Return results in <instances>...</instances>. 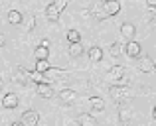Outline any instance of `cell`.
<instances>
[{
	"mask_svg": "<svg viewBox=\"0 0 156 126\" xmlns=\"http://www.w3.org/2000/svg\"><path fill=\"white\" fill-rule=\"evenodd\" d=\"M103 12L107 16H117L121 12V2L119 0H103Z\"/></svg>",
	"mask_w": 156,
	"mask_h": 126,
	"instance_id": "1",
	"label": "cell"
},
{
	"mask_svg": "<svg viewBox=\"0 0 156 126\" xmlns=\"http://www.w3.org/2000/svg\"><path fill=\"white\" fill-rule=\"evenodd\" d=\"M34 55H36V59H38V61H42V59H48V55H50V47L38 46V47H36V51H34Z\"/></svg>",
	"mask_w": 156,
	"mask_h": 126,
	"instance_id": "17",
	"label": "cell"
},
{
	"mask_svg": "<svg viewBox=\"0 0 156 126\" xmlns=\"http://www.w3.org/2000/svg\"><path fill=\"white\" fill-rule=\"evenodd\" d=\"M30 81H34L36 85H40V83H48L46 75H44V73H38V71H30Z\"/></svg>",
	"mask_w": 156,
	"mask_h": 126,
	"instance_id": "20",
	"label": "cell"
},
{
	"mask_svg": "<svg viewBox=\"0 0 156 126\" xmlns=\"http://www.w3.org/2000/svg\"><path fill=\"white\" fill-rule=\"evenodd\" d=\"M134 34H136V28H134V24H130V22H125L121 26V36L125 39H129V42H133L134 39Z\"/></svg>",
	"mask_w": 156,
	"mask_h": 126,
	"instance_id": "3",
	"label": "cell"
},
{
	"mask_svg": "<svg viewBox=\"0 0 156 126\" xmlns=\"http://www.w3.org/2000/svg\"><path fill=\"white\" fill-rule=\"evenodd\" d=\"M138 69H140L142 73H150V71H154V61L148 57V55H142V57L138 59Z\"/></svg>",
	"mask_w": 156,
	"mask_h": 126,
	"instance_id": "6",
	"label": "cell"
},
{
	"mask_svg": "<svg viewBox=\"0 0 156 126\" xmlns=\"http://www.w3.org/2000/svg\"><path fill=\"white\" fill-rule=\"evenodd\" d=\"M152 116H154V118H156V107H154V111H152Z\"/></svg>",
	"mask_w": 156,
	"mask_h": 126,
	"instance_id": "34",
	"label": "cell"
},
{
	"mask_svg": "<svg viewBox=\"0 0 156 126\" xmlns=\"http://www.w3.org/2000/svg\"><path fill=\"white\" fill-rule=\"evenodd\" d=\"M38 95L44 97V99H51V97H53V87H51V83H40V85H38Z\"/></svg>",
	"mask_w": 156,
	"mask_h": 126,
	"instance_id": "10",
	"label": "cell"
},
{
	"mask_svg": "<svg viewBox=\"0 0 156 126\" xmlns=\"http://www.w3.org/2000/svg\"><path fill=\"white\" fill-rule=\"evenodd\" d=\"M125 77V67L122 65H115L107 71V79H113V81H121Z\"/></svg>",
	"mask_w": 156,
	"mask_h": 126,
	"instance_id": "4",
	"label": "cell"
},
{
	"mask_svg": "<svg viewBox=\"0 0 156 126\" xmlns=\"http://www.w3.org/2000/svg\"><path fill=\"white\" fill-rule=\"evenodd\" d=\"M109 93H111V97H113L115 100H121V99H125V97L129 95V91H126L125 87H121V85H113V87L109 89Z\"/></svg>",
	"mask_w": 156,
	"mask_h": 126,
	"instance_id": "8",
	"label": "cell"
},
{
	"mask_svg": "<svg viewBox=\"0 0 156 126\" xmlns=\"http://www.w3.org/2000/svg\"><path fill=\"white\" fill-rule=\"evenodd\" d=\"M34 28H36V18H34V16H32V18L28 20V32H32V30H34Z\"/></svg>",
	"mask_w": 156,
	"mask_h": 126,
	"instance_id": "26",
	"label": "cell"
},
{
	"mask_svg": "<svg viewBox=\"0 0 156 126\" xmlns=\"http://www.w3.org/2000/svg\"><path fill=\"white\" fill-rule=\"evenodd\" d=\"M125 51H126V55H129V57H138V55H140V51H142V47H140V43L138 42H129L125 46Z\"/></svg>",
	"mask_w": 156,
	"mask_h": 126,
	"instance_id": "5",
	"label": "cell"
},
{
	"mask_svg": "<svg viewBox=\"0 0 156 126\" xmlns=\"http://www.w3.org/2000/svg\"><path fill=\"white\" fill-rule=\"evenodd\" d=\"M130 116H133L130 104H121V108H119V118H121V122H129Z\"/></svg>",
	"mask_w": 156,
	"mask_h": 126,
	"instance_id": "12",
	"label": "cell"
},
{
	"mask_svg": "<svg viewBox=\"0 0 156 126\" xmlns=\"http://www.w3.org/2000/svg\"><path fill=\"white\" fill-rule=\"evenodd\" d=\"M89 14H91L89 10H81V16H83V18H89Z\"/></svg>",
	"mask_w": 156,
	"mask_h": 126,
	"instance_id": "31",
	"label": "cell"
},
{
	"mask_svg": "<svg viewBox=\"0 0 156 126\" xmlns=\"http://www.w3.org/2000/svg\"><path fill=\"white\" fill-rule=\"evenodd\" d=\"M77 124L79 126H95L97 120L93 118L91 114H87V112H81V114L77 116Z\"/></svg>",
	"mask_w": 156,
	"mask_h": 126,
	"instance_id": "13",
	"label": "cell"
},
{
	"mask_svg": "<svg viewBox=\"0 0 156 126\" xmlns=\"http://www.w3.org/2000/svg\"><path fill=\"white\" fill-rule=\"evenodd\" d=\"M12 126H24L22 122H12Z\"/></svg>",
	"mask_w": 156,
	"mask_h": 126,
	"instance_id": "32",
	"label": "cell"
},
{
	"mask_svg": "<svg viewBox=\"0 0 156 126\" xmlns=\"http://www.w3.org/2000/svg\"><path fill=\"white\" fill-rule=\"evenodd\" d=\"M109 53L113 55V57H119V55L122 53V43H111V47H109Z\"/></svg>",
	"mask_w": 156,
	"mask_h": 126,
	"instance_id": "23",
	"label": "cell"
},
{
	"mask_svg": "<svg viewBox=\"0 0 156 126\" xmlns=\"http://www.w3.org/2000/svg\"><path fill=\"white\" fill-rule=\"evenodd\" d=\"M65 73H67V71H65V69H51V67H50V69H48L46 73H44V75H46L48 83H51L53 79H59V77H63Z\"/></svg>",
	"mask_w": 156,
	"mask_h": 126,
	"instance_id": "14",
	"label": "cell"
},
{
	"mask_svg": "<svg viewBox=\"0 0 156 126\" xmlns=\"http://www.w3.org/2000/svg\"><path fill=\"white\" fill-rule=\"evenodd\" d=\"M48 69H50V63H48V59H42V61L36 63V71H38V73H46Z\"/></svg>",
	"mask_w": 156,
	"mask_h": 126,
	"instance_id": "24",
	"label": "cell"
},
{
	"mask_svg": "<svg viewBox=\"0 0 156 126\" xmlns=\"http://www.w3.org/2000/svg\"><path fill=\"white\" fill-rule=\"evenodd\" d=\"M75 99H77V95H75V91H73V89H63V91H59V100H61V103L71 104Z\"/></svg>",
	"mask_w": 156,
	"mask_h": 126,
	"instance_id": "9",
	"label": "cell"
},
{
	"mask_svg": "<svg viewBox=\"0 0 156 126\" xmlns=\"http://www.w3.org/2000/svg\"><path fill=\"white\" fill-rule=\"evenodd\" d=\"M93 16H95V20H105V18H109V16H107L105 12H95Z\"/></svg>",
	"mask_w": 156,
	"mask_h": 126,
	"instance_id": "27",
	"label": "cell"
},
{
	"mask_svg": "<svg viewBox=\"0 0 156 126\" xmlns=\"http://www.w3.org/2000/svg\"><path fill=\"white\" fill-rule=\"evenodd\" d=\"M53 4H55V8L59 12H63V8L67 6V0H53Z\"/></svg>",
	"mask_w": 156,
	"mask_h": 126,
	"instance_id": "25",
	"label": "cell"
},
{
	"mask_svg": "<svg viewBox=\"0 0 156 126\" xmlns=\"http://www.w3.org/2000/svg\"><path fill=\"white\" fill-rule=\"evenodd\" d=\"M4 43H6V38H4V34H0V47H4Z\"/></svg>",
	"mask_w": 156,
	"mask_h": 126,
	"instance_id": "29",
	"label": "cell"
},
{
	"mask_svg": "<svg viewBox=\"0 0 156 126\" xmlns=\"http://www.w3.org/2000/svg\"><path fill=\"white\" fill-rule=\"evenodd\" d=\"M2 107H4V108H16V107H18V95H14V93H8V95H4Z\"/></svg>",
	"mask_w": 156,
	"mask_h": 126,
	"instance_id": "11",
	"label": "cell"
},
{
	"mask_svg": "<svg viewBox=\"0 0 156 126\" xmlns=\"http://www.w3.org/2000/svg\"><path fill=\"white\" fill-rule=\"evenodd\" d=\"M40 46H44V47H50V39H42V42H40Z\"/></svg>",
	"mask_w": 156,
	"mask_h": 126,
	"instance_id": "28",
	"label": "cell"
},
{
	"mask_svg": "<svg viewBox=\"0 0 156 126\" xmlns=\"http://www.w3.org/2000/svg\"><path fill=\"white\" fill-rule=\"evenodd\" d=\"M154 71H156V63H154Z\"/></svg>",
	"mask_w": 156,
	"mask_h": 126,
	"instance_id": "35",
	"label": "cell"
},
{
	"mask_svg": "<svg viewBox=\"0 0 156 126\" xmlns=\"http://www.w3.org/2000/svg\"><path fill=\"white\" fill-rule=\"evenodd\" d=\"M20 122H22L24 126H38L40 122V114L36 111H26L22 114V118H20Z\"/></svg>",
	"mask_w": 156,
	"mask_h": 126,
	"instance_id": "2",
	"label": "cell"
},
{
	"mask_svg": "<svg viewBox=\"0 0 156 126\" xmlns=\"http://www.w3.org/2000/svg\"><path fill=\"white\" fill-rule=\"evenodd\" d=\"M67 42L69 43H81V34L77 30H69L67 32Z\"/></svg>",
	"mask_w": 156,
	"mask_h": 126,
	"instance_id": "22",
	"label": "cell"
},
{
	"mask_svg": "<svg viewBox=\"0 0 156 126\" xmlns=\"http://www.w3.org/2000/svg\"><path fill=\"white\" fill-rule=\"evenodd\" d=\"M146 4H148L150 8H156V0H146Z\"/></svg>",
	"mask_w": 156,
	"mask_h": 126,
	"instance_id": "30",
	"label": "cell"
},
{
	"mask_svg": "<svg viewBox=\"0 0 156 126\" xmlns=\"http://www.w3.org/2000/svg\"><path fill=\"white\" fill-rule=\"evenodd\" d=\"M59 14H61V12L55 8V4H53V2L46 8V18L50 20V22H57V20H59Z\"/></svg>",
	"mask_w": 156,
	"mask_h": 126,
	"instance_id": "15",
	"label": "cell"
},
{
	"mask_svg": "<svg viewBox=\"0 0 156 126\" xmlns=\"http://www.w3.org/2000/svg\"><path fill=\"white\" fill-rule=\"evenodd\" d=\"M22 20H24V16L20 14L18 10H10V12H8V22H10V24L16 26V24H22Z\"/></svg>",
	"mask_w": 156,
	"mask_h": 126,
	"instance_id": "18",
	"label": "cell"
},
{
	"mask_svg": "<svg viewBox=\"0 0 156 126\" xmlns=\"http://www.w3.org/2000/svg\"><path fill=\"white\" fill-rule=\"evenodd\" d=\"M89 103H91V107L95 108L97 112H101L105 108V103H103V99H99V97H91V99H89Z\"/></svg>",
	"mask_w": 156,
	"mask_h": 126,
	"instance_id": "21",
	"label": "cell"
},
{
	"mask_svg": "<svg viewBox=\"0 0 156 126\" xmlns=\"http://www.w3.org/2000/svg\"><path fill=\"white\" fill-rule=\"evenodd\" d=\"M69 55H71V57L83 55V46H81V43H69Z\"/></svg>",
	"mask_w": 156,
	"mask_h": 126,
	"instance_id": "19",
	"label": "cell"
},
{
	"mask_svg": "<svg viewBox=\"0 0 156 126\" xmlns=\"http://www.w3.org/2000/svg\"><path fill=\"white\" fill-rule=\"evenodd\" d=\"M2 87H4V83H2V79H0V91H2Z\"/></svg>",
	"mask_w": 156,
	"mask_h": 126,
	"instance_id": "33",
	"label": "cell"
},
{
	"mask_svg": "<svg viewBox=\"0 0 156 126\" xmlns=\"http://www.w3.org/2000/svg\"><path fill=\"white\" fill-rule=\"evenodd\" d=\"M28 81H30V71H26V69L18 67L14 73V83H20V85H26Z\"/></svg>",
	"mask_w": 156,
	"mask_h": 126,
	"instance_id": "7",
	"label": "cell"
},
{
	"mask_svg": "<svg viewBox=\"0 0 156 126\" xmlns=\"http://www.w3.org/2000/svg\"><path fill=\"white\" fill-rule=\"evenodd\" d=\"M89 59H91L93 63H99L101 59H103V49H101V47H91V49H89Z\"/></svg>",
	"mask_w": 156,
	"mask_h": 126,
	"instance_id": "16",
	"label": "cell"
}]
</instances>
